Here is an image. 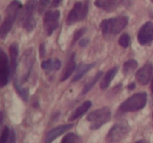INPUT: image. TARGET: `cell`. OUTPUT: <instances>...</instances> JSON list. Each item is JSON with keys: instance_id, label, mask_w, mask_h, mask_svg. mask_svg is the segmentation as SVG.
Listing matches in <instances>:
<instances>
[{"instance_id": "obj_1", "label": "cell", "mask_w": 153, "mask_h": 143, "mask_svg": "<svg viewBox=\"0 0 153 143\" xmlns=\"http://www.w3.org/2000/svg\"><path fill=\"white\" fill-rule=\"evenodd\" d=\"M128 23L127 16H120L117 18H111V19L103 20L101 23V31L103 33V36L105 38H109L111 36L117 35L124 30Z\"/></svg>"}, {"instance_id": "obj_2", "label": "cell", "mask_w": 153, "mask_h": 143, "mask_svg": "<svg viewBox=\"0 0 153 143\" xmlns=\"http://www.w3.org/2000/svg\"><path fill=\"white\" fill-rule=\"evenodd\" d=\"M21 3L17 0H14L10 3V5L5 10V17L3 20L1 28H0V35L1 38H4L7 36V33L11 31L12 26H13L14 22H15L16 18H17L18 14H19L20 10H21Z\"/></svg>"}, {"instance_id": "obj_3", "label": "cell", "mask_w": 153, "mask_h": 143, "mask_svg": "<svg viewBox=\"0 0 153 143\" xmlns=\"http://www.w3.org/2000/svg\"><path fill=\"white\" fill-rule=\"evenodd\" d=\"M147 103L146 93H137L124 101L120 106V112L128 113V112H136L144 109Z\"/></svg>"}, {"instance_id": "obj_4", "label": "cell", "mask_w": 153, "mask_h": 143, "mask_svg": "<svg viewBox=\"0 0 153 143\" xmlns=\"http://www.w3.org/2000/svg\"><path fill=\"white\" fill-rule=\"evenodd\" d=\"M129 132L130 126L126 121L114 124L107 134L106 143H119L127 136Z\"/></svg>"}, {"instance_id": "obj_5", "label": "cell", "mask_w": 153, "mask_h": 143, "mask_svg": "<svg viewBox=\"0 0 153 143\" xmlns=\"http://www.w3.org/2000/svg\"><path fill=\"white\" fill-rule=\"evenodd\" d=\"M111 112L108 107H102L100 109L94 111L87 116V120L91 122L90 130H98L102 125H104L106 122L110 120Z\"/></svg>"}, {"instance_id": "obj_6", "label": "cell", "mask_w": 153, "mask_h": 143, "mask_svg": "<svg viewBox=\"0 0 153 143\" xmlns=\"http://www.w3.org/2000/svg\"><path fill=\"white\" fill-rule=\"evenodd\" d=\"M88 5H89V2L87 0L84 2H76L68 14L67 18H66V23L71 25L76 22L85 19L88 13Z\"/></svg>"}, {"instance_id": "obj_7", "label": "cell", "mask_w": 153, "mask_h": 143, "mask_svg": "<svg viewBox=\"0 0 153 143\" xmlns=\"http://www.w3.org/2000/svg\"><path fill=\"white\" fill-rule=\"evenodd\" d=\"M59 11H47L45 13L43 23H44L45 32H46V34L48 36H51L53 31L57 30L58 26H59Z\"/></svg>"}, {"instance_id": "obj_8", "label": "cell", "mask_w": 153, "mask_h": 143, "mask_svg": "<svg viewBox=\"0 0 153 143\" xmlns=\"http://www.w3.org/2000/svg\"><path fill=\"white\" fill-rule=\"evenodd\" d=\"M11 75L12 72L9 65V59L4 52H1V55H0V85L2 88L7 84Z\"/></svg>"}, {"instance_id": "obj_9", "label": "cell", "mask_w": 153, "mask_h": 143, "mask_svg": "<svg viewBox=\"0 0 153 143\" xmlns=\"http://www.w3.org/2000/svg\"><path fill=\"white\" fill-rule=\"evenodd\" d=\"M137 39L142 45L148 44L153 40V22H147L140 28Z\"/></svg>"}, {"instance_id": "obj_10", "label": "cell", "mask_w": 153, "mask_h": 143, "mask_svg": "<svg viewBox=\"0 0 153 143\" xmlns=\"http://www.w3.org/2000/svg\"><path fill=\"white\" fill-rule=\"evenodd\" d=\"M153 75V64L147 63L142 68L137 70L136 73V79L140 84H148L151 80V77Z\"/></svg>"}, {"instance_id": "obj_11", "label": "cell", "mask_w": 153, "mask_h": 143, "mask_svg": "<svg viewBox=\"0 0 153 143\" xmlns=\"http://www.w3.org/2000/svg\"><path fill=\"white\" fill-rule=\"evenodd\" d=\"M123 0H96L94 4L99 9H102L106 12H113L120 7Z\"/></svg>"}, {"instance_id": "obj_12", "label": "cell", "mask_w": 153, "mask_h": 143, "mask_svg": "<svg viewBox=\"0 0 153 143\" xmlns=\"http://www.w3.org/2000/svg\"><path fill=\"white\" fill-rule=\"evenodd\" d=\"M72 126H74L72 124H64V125H60V126H58V127L51 130V132L47 133L46 137H45V143H51L57 137H59L60 135H62L63 133L67 132Z\"/></svg>"}, {"instance_id": "obj_13", "label": "cell", "mask_w": 153, "mask_h": 143, "mask_svg": "<svg viewBox=\"0 0 153 143\" xmlns=\"http://www.w3.org/2000/svg\"><path fill=\"white\" fill-rule=\"evenodd\" d=\"M37 7V0H30L24 7L23 11L20 14V21L23 23L26 20L33 18V13H34L35 9Z\"/></svg>"}, {"instance_id": "obj_14", "label": "cell", "mask_w": 153, "mask_h": 143, "mask_svg": "<svg viewBox=\"0 0 153 143\" xmlns=\"http://www.w3.org/2000/svg\"><path fill=\"white\" fill-rule=\"evenodd\" d=\"M74 70H76V60H74V54H72L66 64V67L61 77V81H65L67 78H69L70 75L74 72Z\"/></svg>"}, {"instance_id": "obj_15", "label": "cell", "mask_w": 153, "mask_h": 143, "mask_svg": "<svg viewBox=\"0 0 153 143\" xmlns=\"http://www.w3.org/2000/svg\"><path fill=\"white\" fill-rule=\"evenodd\" d=\"M90 107H91V102H90V101H85V102L82 103L79 107H76V109H74V112L72 113V115L70 116L69 120L70 121H72V120H76V119H78V118H80L82 115H84V114H85L86 112L90 109Z\"/></svg>"}, {"instance_id": "obj_16", "label": "cell", "mask_w": 153, "mask_h": 143, "mask_svg": "<svg viewBox=\"0 0 153 143\" xmlns=\"http://www.w3.org/2000/svg\"><path fill=\"white\" fill-rule=\"evenodd\" d=\"M10 55H11V72L12 75H14L17 67V57H18V44L13 43L10 46Z\"/></svg>"}, {"instance_id": "obj_17", "label": "cell", "mask_w": 153, "mask_h": 143, "mask_svg": "<svg viewBox=\"0 0 153 143\" xmlns=\"http://www.w3.org/2000/svg\"><path fill=\"white\" fill-rule=\"evenodd\" d=\"M117 73V66H114V67H112L111 70H109L108 72H107L106 75L104 76V78H103V80L101 81V84H100L102 90H106V88H108L109 84L112 81V79L114 78Z\"/></svg>"}, {"instance_id": "obj_18", "label": "cell", "mask_w": 153, "mask_h": 143, "mask_svg": "<svg viewBox=\"0 0 153 143\" xmlns=\"http://www.w3.org/2000/svg\"><path fill=\"white\" fill-rule=\"evenodd\" d=\"M94 63H90V64H81V65L78 66L76 70L74 77V79H72V82H76V81H78V80L81 79V78L84 76V74H86L90 68L94 67Z\"/></svg>"}, {"instance_id": "obj_19", "label": "cell", "mask_w": 153, "mask_h": 143, "mask_svg": "<svg viewBox=\"0 0 153 143\" xmlns=\"http://www.w3.org/2000/svg\"><path fill=\"white\" fill-rule=\"evenodd\" d=\"M61 66V61L60 60H46L41 63V67L43 70H47V72H51V70H57Z\"/></svg>"}, {"instance_id": "obj_20", "label": "cell", "mask_w": 153, "mask_h": 143, "mask_svg": "<svg viewBox=\"0 0 153 143\" xmlns=\"http://www.w3.org/2000/svg\"><path fill=\"white\" fill-rule=\"evenodd\" d=\"M14 86H15L16 91L18 92V94L20 95V97H21L23 100L27 101L28 99V91L27 88H24L21 86V82H20V80L18 79V78H15L14 79Z\"/></svg>"}, {"instance_id": "obj_21", "label": "cell", "mask_w": 153, "mask_h": 143, "mask_svg": "<svg viewBox=\"0 0 153 143\" xmlns=\"http://www.w3.org/2000/svg\"><path fill=\"white\" fill-rule=\"evenodd\" d=\"M136 67H137V62H136L135 60H129V61L124 63L123 72L125 75H129V74L132 73Z\"/></svg>"}, {"instance_id": "obj_22", "label": "cell", "mask_w": 153, "mask_h": 143, "mask_svg": "<svg viewBox=\"0 0 153 143\" xmlns=\"http://www.w3.org/2000/svg\"><path fill=\"white\" fill-rule=\"evenodd\" d=\"M61 143H81V141H80V138L76 134L69 133L62 139Z\"/></svg>"}, {"instance_id": "obj_23", "label": "cell", "mask_w": 153, "mask_h": 143, "mask_svg": "<svg viewBox=\"0 0 153 143\" xmlns=\"http://www.w3.org/2000/svg\"><path fill=\"white\" fill-rule=\"evenodd\" d=\"M48 7H53V0H40L38 7L39 14H42L46 11Z\"/></svg>"}, {"instance_id": "obj_24", "label": "cell", "mask_w": 153, "mask_h": 143, "mask_svg": "<svg viewBox=\"0 0 153 143\" xmlns=\"http://www.w3.org/2000/svg\"><path fill=\"white\" fill-rule=\"evenodd\" d=\"M102 74H103L102 72H99V73H97V75L94 77V79H92L91 81H90L89 83H88L87 85H86L85 88H84L83 92H82V95L86 94V93H87V92H89V91L91 90V88H92V86H94V84H96L97 82L99 81V79H100V78H101V76H102Z\"/></svg>"}, {"instance_id": "obj_25", "label": "cell", "mask_w": 153, "mask_h": 143, "mask_svg": "<svg viewBox=\"0 0 153 143\" xmlns=\"http://www.w3.org/2000/svg\"><path fill=\"white\" fill-rule=\"evenodd\" d=\"M12 130L9 128V126H5L2 130V134H1V139H0V143H7L10 137H11Z\"/></svg>"}, {"instance_id": "obj_26", "label": "cell", "mask_w": 153, "mask_h": 143, "mask_svg": "<svg viewBox=\"0 0 153 143\" xmlns=\"http://www.w3.org/2000/svg\"><path fill=\"white\" fill-rule=\"evenodd\" d=\"M119 44L123 47H128L130 44V36L128 34H123L119 39Z\"/></svg>"}, {"instance_id": "obj_27", "label": "cell", "mask_w": 153, "mask_h": 143, "mask_svg": "<svg viewBox=\"0 0 153 143\" xmlns=\"http://www.w3.org/2000/svg\"><path fill=\"white\" fill-rule=\"evenodd\" d=\"M85 31H86V28H81V30H79L78 32H76V34H74V42H76V41L79 40L80 37L85 33Z\"/></svg>"}, {"instance_id": "obj_28", "label": "cell", "mask_w": 153, "mask_h": 143, "mask_svg": "<svg viewBox=\"0 0 153 143\" xmlns=\"http://www.w3.org/2000/svg\"><path fill=\"white\" fill-rule=\"evenodd\" d=\"M7 143H16V136H15V133L12 130L11 133V137H10L9 141H7Z\"/></svg>"}, {"instance_id": "obj_29", "label": "cell", "mask_w": 153, "mask_h": 143, "mask_svg": "<svg viewBox=\"0 0 153 143\" xmlns=\"http://www.w3.org/2000/svg\"><path fill=\"white\" fill-rule=\"evenodd\" d=\"M62 0H53V7H57L61 3Z\"/></svg>"}, {"instance_id": "obj_30", "label": "cell", "mask_w": 153, "mask_h": 143, "mask_svg": "<svg viewBox=\"0 0 153 143\" xmlns=\"http://www.w3.org/2000/svg\"><path fill=\"white\" fill-rule=\"evenodd\" d=\"M87 43H88L87 39H82L81 42H80V45H81V46H86V45H87Z\"/></svg>"}, {"instance_id": "obj_31", "label": "cell", "mask_w": 153, "mask_h": 143, "mask_svg": "<svg viewBox=\"0 0 153 143\" xmlns=\"http://www.w3.org/2000/svg\"><path fill=\"white\" fill-rule=\"evenodd\" d=\"M40 54H41V57L44 56V44H40Z\"/></svg>"}, {"instance_id": "obj_32", "label": "cell", "mask_w": 153, "mask_h": 143, "mask_svg": "<svg viewBox=\"0 0 153 143\" xmlns=\"http://www.w3.org/2000/svg\"><path fill=\"white\" fill-rule=\"evenodd\" d=\"M128 88H129V90H133V88H135V83L129 84V85H128Z\"/></svg>"}, {"instance_id": "obj_33", "label": "cell", "mask_w": 153, "mask_h": 143, "mask_svg": "<svg viewBox=\"0 0 153 143\" xmlns=\"http://www.w3.org/2000/svg\"><path fill=\"white\" fill-rule=\"evenodd\" d=\"M151 91L153 93V78H152V81H151Z\"/></svg>"}, {"instance_id": "obj_34", "label": "cell", "mask_w": 153, "mask_h": 143, "mask_svg": "<svg viewBox=\"0 0 153 143\" xmlns=\"http://www.w3.org/2000/svg\"><path fill=\"white\" fill-rule=\"evenodd\" d=\"M136 143H146V142H144V141H137Z\"/></svg>"}, {"instance_id": "obj_35", "label": "cell", "mask_w": 153, "mask_h": 143, "mask_svg": "<svg viewBox=\"0 0 153 143\" xmlns=\"http://www.w3.org/2000/svg\"><path fill=\"white\" fill-rule=\"evenodd\" d=\"M151 1H152V2H153V0H151Z\"/></svg>"}]
</instances>
